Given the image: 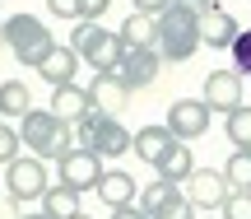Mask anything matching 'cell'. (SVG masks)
I'll list each match as a JSON object with an SVG mask.
<instances>
[{"instance_id": "1", "label": "cell", "mask_w": 251, "mask_h": 219, "mask_svg": "<svg viewBox=\"0 0 251 219\" xmlns=\"http://www.w3.org/2000/svg\"><path fill=\"white\" fill-rule=\"evenodd\" d=\"M153 52L168 65L191 61V56L200 52V14H191V9H181L177 0H172V5L153 19Z\"/></svg>"}, {"instance_id": "2", "label": "cell", "mask_w": 251, "mask_h": 219, "mask_svg": "<svg viewBox=\"0 0 251 219\" xmlns=\"http://www.w3.org/2000/svg\"><path fill=\"white\" fill-rule=\"evenodd\" d=\"M19 145L47 164V159H61L65 149H75V126L61 121L51 108H28L19 117Z\"/></svg>"}, {"instance_id": "3", "label": "cell", "mask_w": 251, "mask_h": 219, "mask_svg": "<svg viewBox=\"0 0 251 219\" xmlns=\"http://www.w3.org/2000/svg\"><path fill=\"white\" fill-rule=\"evenodd\" d=\"M70 47H75V56H79V61H89L98 75H117L121 56H126V42H121V33L102 28V19H75Z\"/></svg>"}, {"instance_id": "4", "label": "cell", "mask_w": 251, "mask_h": 219, "mask_svg": "<svg viewBox=\"0 0 251 219\" xmlns=\"http://www.w3.org/2000/svg\"><path fill=\"white\" fill-rule=\"evenodd\" d=\"M0 37H5V47L14 52L19 65H37L56 47L51 28H47L37 14H9V19H0Z\"/></svg>"}, {"instance_id": "5", "label": "cell", "mask_w": 251, "mask_h": 219, "mask_svg": "<svg viewBox=\"0 0 251 219\" xmlns=\"http://www.w3.org/2000/svg\"><path fill=\"white\" fill-rule=\"evenodd\" d=\"M75 131H79V149H93L98 159L130 154V131H126L112 112H102V108H93L84 121H75Z\"/></svg>"}, {"instance_id": "6", "label": "cell", "mask_w": 251, "mask_h": 219, "mask_svg": "<svg viewBox=\"0 0 251 219\" xmlns=\"http://www.w3.org/2000/svg\"><path fill=\"white\" fill-rule=\"evenodd\" d=\"M5 192L14 196V201H42L47 192V164L33 154H19L5 164Z\"/></svg>"}, {"instance_id": "7", "label": "cell", "mask_w": 251, "mask_h": 219, "mask_svg": "<svg viewBox=\"0 0 251 219\" xmlns=\"http://www.w3.org/2000/svg\"><path fill=\"white\" fill-rule=\"evenodd\" d=\"M56 177L84 196V192H93V187H98V177H102V159L93 154V149H65V154L56 159Z\"/></svg>"}, {"instance_id": "8", "label": "cell", "mask_w": 251, "mask_h": 219, "mask_svg": "<svg viewBox=\"0 0 251 219\" xmlns=\"http://www.w3.org/2000/svg\"><path fill=\"white\" fill-rule=\"evenodd\" d=\"M181 187H186V201L196 205V210H209V215H214L219 205L228 201V192H233V187H228V177L219 173V168H196Z\"/></svg>"}, {"instance_id": "9", "label": "cell", "mask_w": 251, "mask_h": 219, "mask_svg": "<svg viewBox=\"0 0 251 219\" xmlns=\"http://www.w3.org/2000/svg\"><path fill=\"white\" fill-rule=\"evenodd\" d=\"M163 126L177 140H200L209 131V103L205 98H177L168 108V121H163Z\"/></svg>"}, {"instance_id": "10", "label": "cell", "mask_w": 251, "mask_h": 219, "mask_svg": "<svg viewBox=\"0 0 251 219\" xmlns=\"http://www.w3.org/2000/svg\"><path fill=\"white\" fill-rule=\"evenodd\" d=\"M158 52L153 47H126V56H121V65H117V80L126 84V89H149L153 80H158Z\"/></svg>"}, {"instance_id": "11", "label": "cell", "mask_w": 251, "mask_h": 219, "mask_svg": "<svg viewBox=\"0 0 251 219\" xmlns=\"http://www.w3.org/2000/svg\"><path fill=\"white\" fill-rule=\"evenodd\" d=\"M200 98L209 103V112H233L242 108V75L228 70V65H219V70L205 75V93Z\"/></svg>"}, {"instance_id": "12", "label": "cell", "mask_w": 251, "mask_h": 219, "mask_svg": "<svg viewBox=\"0 0 251 219\" xmlns=\"http://www.w3.org/2000/svg\"><path fill=\"white\" fill-rule=\"evenodd\" d=\"M33 70L42 75L51 89H56V84H75V75H79V56H75V47H70V42H56L51 52H47L42 61L33 65Z\"/></svg>"}, {"instance_id": "13", "label": "cell", "mask_w": 251, "mask_h": 219, "mask_svg": "<svg viewBox=\"0 0 251 219\" xmlns=\"http://www.w3.org/2000/svg\"><path fill=\"white\" fill-rule=\"evenodd\" d=\"M51 112L75 126V121H84L93 112V93L84 89L79 80H75V84H56V89H51Z\"/></svg>"}, {"instance_id": "14", "label": "cell", "mask_w": 251, "mask_h": 219, "mask_svg": "<svg viewBox=\"0 0 251 219\" xmlns=\"http://www.w3.org/2000/svg\"><path fill=\"white\" fill-rule=\"evenodd\" d=\"M237 33H242V24H237L224 5H209L205 14H200V47H233Z\"/></svg>"}, {"instance_id": "15", "label": "cell", "mask_w": 251, "mask_h": 219, "mask_svg": "<svg viewBox=\"0 0 251 219\" xmlns=\"http://www.w3.org/2000/svg\"><path fill=\"white\" fill-rule=\"evenodd\" d=\"M93 192L102 196V205H112V210H117V205H130V201H135V192H140V187H135V177L126 173V168H102V177H98V187H93Z\"/></svg>"}, {"instance_id": "16", "label": "cell", "mask_w": 251, "mask_h": 219, "mask_svg": "<svg viewBox=\"0 0 251 219\" xmlns=\"http://www.w3.org/2000/svg\"><path fill=\"white\" fill-rule=\"evenodd\" d=\"M153 168H158V177H163V182H177V187H181L191 173H196V154L186 149V140H172Z\"/></svg>"}, {"instance_id": "17", "label": "cell", "mask_w": 251, "mask_h": 219, "mask_svg": "<svg viewBox=\"0 0 251 219\" xmlns=\"http://www.w3.org/2000/svg\"><path fill=\"white\" fill-rule=\"evenodd\" d=\"M172 140H177V136H172L168 126H140V131L130 136V154H140L144 164H158L163 149H168Z\"/></svg>"}, {"instance_id": "18", "label": "cell", "mask_w": 251, "mask_h": 219, "mask_svg": "<svg viewBox=\"0 0 251 219\" xmlns=\"http://www.w3.org/2000/svg\"><path fill=\"white\" fill-rule=\"evenodd\" d=\"M89 93H93V108L112 112V117H117V112H121V103L130 98V89H126V84L117 80V75H98V70H93V84H89Z\"/></svg>"}, {"instance_id": "19", "label": "cell", "mask_w": 251, "mask_h": 219, "mask_svg": "<svg viewBox=\"0 0 251 219\" xmlns=\"http://www.w3.org/2000/svg\"><path fill=\"white\" fill-rule=\"evenodd\" d=\"M42 215H51V219L79 215V192H75V187H65V182L47 187V192H42Z\"/></svg>"}, {"instance_id": "20", "label": "cell", "mask_w": 251, "mask_h": 219, "mask_svg": "<svg viewBox=\"0 0 251 219\" xmlns=\"http://www.w3.org/2000/svg\"><path fill=\"white\" fill-rule=\"evenodd\" d=\"M33 108V93H28L24 80H5L0 84V117H24Z\"/></svg>"}, {"instance_id": "21", "label": "cell", "mask_w": 251, "mask_h": 219, "mask_svg": "<svg viewBox=\"0 0 251 219\" xmlns=\"http://www.w3.org/2000/svg\"><path fill=\"white\" fill-rule=\"evenodd\" d=\"M117 33H121L126 47H153V19H149V14H135V9H130V14H126V24L117 28Z\"/></svg>"}, {"instance_id": "22", "label": "cell", "mask_w": 251, "mask_h": 219, "mask_svg": "<svg viewBox=\"0 0 251 219\" xmlns=\"http://www.w3.org/2000/svg\"><path fill=\"white\" fill-rule=\"evenodd\" d=\"M172 196H177V182H163V177H153L149 187H140V192H135V205H140L144 215H153L163 201H172Z\"/></svg>"}, {"instance_id": "23", "label": "cell", "mask_w": 251, "mask_h": 219, "mask_svg": "<svg viewBox=\"0 0 251 219\" xmlns=\"http://www.w3.org/2000/svg\"><path fill=\"white\" fill-rule=\"evenodd\" d=\"M224 177H228L233 192H251V149H233V154H228Z\"/></svg>"}, {"instance_id": "24", "label": "cell", "mask_w": 251, "mask_h": 219, "mask_svg": "<svg viewBox=\"0 0 251 219\" xmlns=\"http://www.w3.org/2000/svg\"><path fill=\"white\" fill-rule=\"evenodd\" d=\"M228 140H233V149H251V108L247 103L228 112Z\"/></svg>"}, {"instance_id": "25", "label": "cell", "mask_w": 251, "mask_h": 219, "mask_svg": "<svg viewBox=\"0 0 251 219\" xmlns=\"http://www.w3.org/2000/svg\"><path fill=\"white\" fill-rule=\"evenodd\" d=\"M153 219H196V205L186 201V192H177L172 201H163L158 210H153Z\"/></svg>"}, {"instance_id": "26", "label": "cell", "mask_w": 251, "mask_h": 219, "mask_svg": "<svg viewBox=\"0 0 251 219\" xmlns=\"http://www.w3.org/2000/svg\"><path fill=\"white\" fill-rule=\"evenodd\" d=\"M228 52H233V70H237V75H251V28H242V33L233 37Z\"/></svg>"}, {"instance_id": "27", "label": "cell", "mask_w": 251, "mask_h": 219, "mask_svg": "<svg viewBox=\"0 0 251 219\" xmlns=\"http://www.w3.org/2000/svg\"><path fill=\"white\" fill-rule=\"evenodd\" d=\"M224 219H251V192H228V201L219 205Z\"/></svg>"}, {"instance_id": "28", "label": "cell", "mask_w": 251, "mask_h": 219, "mask_svg": "<svg viewBox=\"0 0 251 219\" xmlns=\"http://www.w3.org/2000/svg\"><path fill=\"white\" fill-rule=\"evenodd\" d=\"M19 131L14 126H5V121H0V164H9V159H19Z\"/></svg>"}, {"instance_id": "29", "label": "cell", "mask_w": 251, "mask_h": 219, "mask_svg": "<svg viewBox=\"0 0 251 219\" xmlns=\"http://www.w3.org/2000/svg\"><path fill=\"white\" fill-rule=\"evenodd\" d=\"M47 9L56 19H79V0H47Z\"/></svg>"}, {"instance_id": "30", "label": "cell", "mask_w": 251, "mask_h": 219, "mask_svg": "<svg viewBox=\"0 0 251 219\" xmlns=\"http://www.w3.org/2000/svg\"><path fill=\"white\" fill-rule=\"evenodd\" d=\"M130 5H135V14H149V19H158L163 9L172 5V0H130Z\"/></svg>"}, {"instance_id": "31", "label": "cell", "mask_w": 251, "mask_h": 219, "mask_svg": "<svg viewBox=\"0 0 251 219\" xmlns=\"http://www.w3.org/2000/svg\"><path fill=\"white\" fill-rule=\"evenodd\" d=\"M112 0H79V19H102Z\"/></svg>"}, {"instance_id": "32", "label": "cell", "mask_w": 251, "mask_h": 219, "mask_svg": "<svg viewBox=\"0 0 251 219\" xmlns=\"http://www.w3.org/2000/svg\"><path fill=\"white\" fill-rule=\"evenodd\" d=\"M112 219H153V215H144L140 205L130 201V205H117V210H112Z\"/></svg>"}, {"instance_id": "33", "label": "cell", "mask_w": 251, "mask_h": 219, "mask_svg": "<svg viewBox=\"0 0 251 219\" xmlns=\"http://www.w3.org/2000/svg\"><path fill=\"white\" fill-rule=\"evenodd\" d=\"M177 5H181V9H191V14H205L214 0H177Z\"/></svg>"}, {"instance_id": "34", "label": "cell", "mask_w": 251, "mask_h": 219, "mask_svg": "<svg viewBox=\"0 0 251 219\" xmlns=\"http://www.w3.org/2000/svg\"><path fill=\"white\" fill-rule=\"evenodd\" d=\"M14 219H51V215H42V210H24V215H14Z\"/></svg>"}, {"instance_id": "35", "label": "cell", "mask_w": 251, "mask_h": 219, "mask_svg": "<svg viewBox=\"0 0 251 219\" xmlns=\"http://www.w3.org/2000/svg\"><path fill=\"white\" fill-rule=\"evenodd\" d=\"M70 219H89V215H84V210H79V215H70Z\"/></svg>"}, {"instance_id": "36", "label": "cell", "mask_w": 251, "mask_h": 219, "mask_svg": "<svg viewBox=\"0 0 251 219\" xmlns=\"http://www.w3.org/2000/svg\"><path fill=\"white\" fill-rule=\"evenodd\" d=\"M209 219H214V215H209ZM219 219H224V215H219Z\"/></svg>"}, {"instance_id": "37", "label": "cell", "mask_w": 251, "mask_h": 219, "mask_svg": "<svg viewBox=\"0 0 251 219\" xmlns=\"http://www.w3.org/2000/svg\"><path fill=\"white\" fill-rule=\"evenodd\" d=\"M0 121H5V117H0Z\"/></svg>"}]
</instances>
